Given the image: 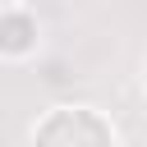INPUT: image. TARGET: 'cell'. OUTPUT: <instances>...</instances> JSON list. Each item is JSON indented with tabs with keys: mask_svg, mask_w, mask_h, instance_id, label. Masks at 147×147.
<instances>
[{
	"mask_svg": "<svg viewBox=\"0 0 147 147\" xmlns=\"http://www.w3.org/2000/svg\"><path fill=\"white\" fill-rule=\"evenodd\" d=\"M32 147H115L110 142V124L92 110H51L37 124Z\"/></svg>",
	"mask_w": 147,
	"mask_h": 147,
	"instance_id": "1",
	"label": "cell"
},
{
	"mask_svg": "<svg viewBox=\"0 0 147 147\" xmlns=\"http://www.w3.org/2000/svg\"><path fill=\"white\" fill-rule=\"evenodd\" d=\"M32 37H37V28H32L28 14H5V18H0V51L18 55V51L32 46Z\"/></svg>",
	"mask_w": 147,
	"mask_h": 147,
	"instance_id": "2",
	"label": "cell"
}]
</instances>
